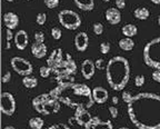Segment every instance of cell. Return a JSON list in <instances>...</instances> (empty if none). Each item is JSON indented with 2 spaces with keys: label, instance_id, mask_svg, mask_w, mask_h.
Listing matches in <instances>:
<instances>
[{
  "label": "cell",
  "instance_id": "6da1fadb",
  "mask_svg": "<svg viewBox=\"0 0 160 129\" xmlns=\"http://www.w3.org/2000/svg\"><path fill=\"white\" fill-rule=\"evenodd\" d=\"M130 121L138 129H160V96L141 93L127 105Z\"/></svg>",
  "mask_w": 160,
  "mask_h": 129
},
{
  "label": "cell",
  "instance_id": "7a4b0ae2",
  "mask_svg": "<svg viewBox=\"0 0 160 129\" xmlns=\"http://www.w3.org/2000/svg\"><path fill=\"white\" fill-rule=\"evenodd\" d=\"M50 95L58 99L61 104L74 109H89L94 106L92 89L85 84H67L58 85L50 90Z\"/></svg>",
  "mask_w": 160,
  "mask_h": 129
},
{
  "label": "cell",
  "instance_id": "3957f363",
  "mask_svg": "<svg viewBox=\"0 0 160 129\" xmlns=\"http://www.w3.org/2000/svg\"><path fill=\"white\" fill-rule=\"evenodd\" d=\"M106 78L113 90L120 91L124 89L130 78V64L128 59L121 56L111 58L106 68Z\"/></svg>",
  "mask_w": 160,
  "mask_h": 129
},
{
  "label": "cell",
  "instance_id": "277c9868",
  "mask_svg": "<svg viewBox=\"0 0 160 129\" xmlns=\"http://www.w3.org/2000/svg\"><path fill=\"white\" fill-rule=\"evenodd\" d=\"M32 107L37 112L41 115L48 116L57 114L60 110V101L56 99L50 94H44V95L37 96L32 99Z\"/></svg>",
  "mask_w": 160,
  "mask_h": 129
},
{
  "label": "cell",
  "instance_id": "5b68a950",
  "mask_svg": "<svg viewBox=\"0 0 160 129\" xmlns=\"http://www.w3.org/2000/svg\"><path fill=\"white\" fill-rule=\"evenodd\" d=\"M144 61L152 69H160V37L147 42L144 48Z\"/></svg>",
  "mask_w": 160,
  "mask_h": 129
},
{
  "label": "cell",
  "instance_id": "8992f818",
  "mask_svg": "<svg viewBox=\"0 0 160 129\" xmlns=\"http://www.w3.org/2000/svg\"><path fill=\"white\" fill-rule=\"evenodd\" d=\"M58 20L62 27L69 30H76L81 26V18L77 12L65 9L58 14Z\"/></svg>",
  "mask_w": 160,
  "mask_h": 129
},
{
  "label": "cell",
  "instance_id": "52a82bcc",
  "mask_svg": "<svg viewBox=\"0 0 160 129\" xmlns=\"http://www.w3.org/2000/svg\"><path fill=\"white\" fill-rule=\"evenodd\" d=\"M76 71H77V64L70 53H66L64 60L57 67L53 68V73L56 77L61 75H75Z\"/></svg>",
  "mask_w": 160,
  "mask_h": 129
},
{
  "label": "cell",
  "instance_id": "ba28073f",
  "mask_svg": "<svg viewBox=\"0 0 160 129\" xmlns=\"http://www.w3.org/2000/svg\"><path fill=\"white\" fill-rule=\"evenodd\" d=\"M10 64L12 69L16 71L20 76H30V73H32L33 67L31 62L27 59L22 58V57H14L11 58Z\"/></svg>",
  "mask_w": 160,
  "mask_h": 129
},
{
  "label": "cell",
  "instance_id": "9c48e42d",
  "mask_svg": "<svg viewBox=\"0 0 160 129\" xmlns=\"http://www.w3.org/2000/svg\"><path fill=\"white\" fill-rule=\"evenodd\" d=\"M17 104L16 99L10 93H2L1 98H0V110L3 115L6 116H12L16 111Z\"/></svg>",
  "mask_w": 160,
  "mask_h": 129
},
{
  "label": "cell",
  "instance_id": "30bf717a",
  "mask_svg": "<svg viewBox=\"0 0 160 129\" xmlns=\"http://www.w3.org/2000/svg\"><path fill=\"white\" fill-rule=\"evenodd\" d=\"M91 118H92V116L90 115V112L88 111V109H78L76 110L75 115L68 119V121H69V123L71 126L85 127Z\"/></svg>",
  "mask_w": 160,
  "mask_h": 129
},
{
  "label": "cell",
  "instance_id": "8fae6325",
  "mask_svg": "<svg viewBox=\"0 0 160 129\" xmlns=\"http://www.w3.org/2000/svg\"><path fill=\"white\" fill-rule=\"evenodd\" d=\"M85 129H113L112 123L110 120H101L99 117H92L88 123L85 126Z\"/></svg>",
  "mask_w": 160,
  "mask_h": 129
},
{
  "label": "cell",
  "instance_id": "7c38bea8",
  "mask_svg": "<svg viewBox=\"0 0 160 129\" xmlns=\"http://www.w3.org/2000/svg\"><path fill=\"white\" fill-rule=\"evenodd\" d=\"M89 45V37L85 31H80L75 37V47L78 51L83 52L87 50Z\"/></svg>",
  "mask_w": 160,
  "mask_h": 129
},
{
  "label": "cell",
  "instance_id": "4fadbf2b",
  "mask_svg": "<svg viewBox=\"0 0 160 129\" xmlns=\"http://www.w3.org/2000/svg\"><path fill=\"white\" fill-rule=\"evenodd\" d=\"M96 69V64L90 59H86L81 64V73H82L83 78L87 79V80H89V79H91L95 76Z\"/></svg>",
  "mask_w": 160,
  "mask_h": 129
},
{
  "label": "cell",
  "instance_id": "5bb4252c",
  "mask_svg": "<svg viewBox=\"0 0 160 129\" xmlns=\"http://www.w3.org/2000/svg\"><path fill=\"white\" fill-rule=\"evenodd\" d=\"M15 45H16L17 49L19 50H25L26 47L29 44V38H28V34L25 30H18L15 35L14 38Z\"/></svg>",
  "mask_w": 160,
  "mask_h": 129
},
{
  "label": "cell",
  "instance_id": "9a60e30c",
  "mask_svg": "<svg viewBox=\"0 0 160 129\" xmlns=\"http://www.w3.org/2000/svg\"><path fill=\"white\" fill-rule=\"evenodd\" d=\"M65 59L64 52L60 48H56L55 50H53V52L50 53V56L47 59V64L50 68H55L60 64L62 60Z\"/></svg>",
  "mask_w": 160,
  "mask_h": 129
},
{
  "label": "cell",
  "instance_id": "2e32d148",
  "mask_svg": "<svg viewBox=\"0 0 160 129\" xmlns=\"http://www.w3.org/2000/svg\"><path fill=\"white\" fill-rule=\"evenodd\" d=\"M106 19L110 25H118L121 21V12L118 8H108L106 10Z\"/></svg>",
  "mask_w": 160,
  "mask_h": 129
},
{
  "label": "cell",
  "instance_id": "e0dca14e",
  "mask_svg": "<svg viewBox=\"0 0 160 129\" xmlns=\"http://www.w3.org/2000/svg\"><path fill=\"white\" fill-rule=\"evenodd\" d=\"M92 97H94L95 102L97 104H105L106 101L109 98V94H108L107 89L103 87H96L92 89Z\"/></svg>",
  "mask_w": 160,
  "mask_h": 129
},
{
  "label": "cell",
  "instance_id": "ac0fdd59",
  "mask_svg": "<svg viewBox=\"0 0 160 129\" xmlns=\"http://www.w3.org/2000/svg\"><path fill=\"white\" fill-rule=\"evenodd\" d=\"M3 23L7 27V29H16L19 25V17L15 12H6L3 15Z\"/></svg>",
  "mask_w": 160,
  "mask_h": 129
},
{
  "label": "cell",
  "instance_id": "d6986e66",
  "mask_svg": "<svg viewBox=\"0 0 160 129\" xmlns=\"http://www.w3.org/2000/svg\"><path fill=\"white\" fill-rule=\"evenodd\" d=\"M31 53L32 56L37 59H42L47 55V46L44 44H39V42H33L31 45Z\"/></svg>",
  "mask_w": 160,
  "mask_h": 129
},
{
  "label": "cell",
  "instance_id": "ffe728a7",
  "mask_svg": "<svg viewBox=\"0 0 160 129\" xmlns=\"http://www.w3.org/2000/svg\"><path fill=\"white\" fill-rule=\"evenodd\" d=\"M74 2L82 11H91L95 8L94 0H74Z\"/></svg>",
  "mask_w": 160,
  "mask_h": 129
},
{
  "label": "cell",
  "instance_id": "44dd1931",
  "mask_svg": "<svg viewBox=\"0 0 160 129\" xmlns=\"http://www.w3.org/2000/svg\"><path fill=\"white\" fill-rule=\"evenodd\" d=\"M122 35L124 37H128V38H133L136 35L138 34V28L137 26L133 25V23H128V25H124L121 29Z\"/></svg>",
  "mask_w": 160,
  "mask_h": 129
},
{
  "label": "cell",
  "instance_id": "7402d4cb",
  "mask_svg": "<svg viewBox=\"0 0 160 129\" xmlns=\"http://www.w3.org/2000/svg\"><path fill=\"white\" fill-rule=\"evenodd\" d=\"M119 47L124 51H131L135 47V41L131 38L124 37V38H121L119 40Z\"/></svg>",
  "mask_w": 160,
  "mask_h": 129
},
{
  "label": "cell",
  "instance_id": "603a6c76",
  "mask_svg": "<svg viewBox=\"0 0 160 129\" xmlns=\"http://www.w3.org/2000/svg\"><path fill=\"white\" fill-rule=\"evenodd\" d=\"M133 16L139 20H147L150 16V11L149 9L146 8V7H139V8L135 9Z\"/></svg>",
  "mask_w": 160,
  "mask_h": 129
},
{
  "label": "cell",
  "instance_id": "cb8c5ba5",
  "mask_svg": "<svg viewBox=\"0 0 160 129\" xmlns=\"http://www.w3.org/2000/svg\"><path fill=\"white\" fill-rule=\"evenodd\" d=\"M29 127L31 129H42L44 125V121L41 117H32L29 119Z\"/></svg>",
  "mask_w": 160,
  "mask_h": 129
},
{
  "label": "cell",
  "instance_id": "d4e9b609",
  "mask_svg": "<svg viewBox=\"0 0 160 129\" xmlns=\"http://www.w3.org/2000/svg\"><path fill=\"white\" fill-rule=\"evenodd\" d=\"M56 81L58 82V85H67L75 82V76L74 75H61V76L55 77Z\"/></svg>",
  "mask_w": 160,
  "mask_h": 129
},
{
  "label": "cell",
  "instance_id": "484cf974",
  "mask_svg": "<svg viewBox=\"0 0 160 129\" xmlns=\"http://www.w3.org/2000/svg\"><path fill=\"white\" fill-rule=\"evenodd\" d=\"M22 85H23L26 88L31 89V88H35L38 86V79L31 76H26L22 79Z\"/></svg>",
  "mask_w": 160,
  "mask_h": 129
},
{
  "label": "cell",
  "instance_id": "4316f807",
  "mask_svg": "<svg viewBox=\"0 0 160 129\" xmlns=\"http://www.w3.org/2000/svg\"><path fill=\"white\" fill-rule=\"evenodd\" d=\"M39 73L42 78H48L50 76V73H53V68H50L49 66H42V67H40Z\"/></svg>",
  "mask_w": 160,
  "mask_h": 129
},
{
  "label": "cell",
  "instance_id": "83f0119b",
  "mask_svg": "<svg viewBox=\"0 0 160 129\" xmlns=\"http://www.w3.org/2000/svg\"><path fill=\"white\" fill-rule=\"evenodd\" d=\"M46 21H47V15L44 12H39L36 17V23L40 26H44L46 23Z\"/></svg>",
  "mask_w": 160,
  "mask_h": 129
},
{
  "label": "cell",
  "instance_id": "f1b7e54d",
  "mask_svg": "<svg viewBox=\"0 0 160 129\" xmlns=\"http://www.w3.org/2000/svg\"><path fill=\"white\" fill-rule=\"evenodd\" d=\"M110 51V44L108 41H103L100 44V52L102 55H107Z\"/></svg>",
  "mask_w": 160,
  "mask_h": 129
},
{
  "label": "cell",
  "instance_id": "f546056e",
  "mask_svg": "<svg viewBox=\"0 0 160 129\" xmlns=\"http://www.w3.org/2000/svg\"><path fill=\"white\" fill-rule=\"evenodd\" d=\"M51 36H53V39L56 40H59L62 36V32H61V29L58 28V27H53L51 29Z\"/></svg>",
  "mask_w": 160,
  "mask_h": 129
},
{
  "label": "cell",
  "instance_id": "4dcf8cb0",
  "mask_svg": "<svg viewBox=\"0 0 160 129\" xmlns=\"http://www.w3.org/2000/svg\"><path fill=\"white\" fill-rule=\"evenodd\" d=\"M95 64H96V68L98 70H105L106 68H107V64H106V61L103 60L102 58L97 59L96 61H95Z\"/></svg>",
  "mask_w": 160,
  "mask_h": 129
},
{
  "label": "cell",
  "instance_id": "1f68e13d",
  "mask_svg": "<svg viewBox=\"0 0 160 129\" xmlns=\"http://www.w3.org/2000/svg\"><path fill=\"white\" fill-rule=\"evenodd\" d=\"M59 1H60V0H44V5L49 9L57 8V7L59 6Z\"/></svg>",
  "mask_w": 160,
  "mask_h": 129
},
{
  "label": "cell",
  "instance_id": "d6a6232c",
  "mask_svg": "<svg viewBox=\"0 0 160 129\" xmlns=\"http://www.w3.org/2000/svg\"><path fill=\"white\" fill-rule=\"evenodd\" d=\"M145 76L144 75H138V76L135 77V85L137 87H142L145 84Z\"/></svg>",
  "mask_w": 160,
  "mask_h": 129
},
{
  "label": "cell",
  "instance_id": "836d02e7",
  "mask_svg": "<svg viewBox=\"0 0 160 129\" xmlns=\"http://www.w3.org/2000/svg\"><path fill=\"white\" fill-rule=\"evenodd\" d=\"M46 129H70V127L66 123H53L51 126L47 127Z\"/></svg>",
  "mask_w": 160,
  "mask_h": 129
},
{
  "label": "cell",
  "instance_id": "e575fe53",
  "mask_svg": "<svg viewBox=\"0 0 160 129\" xmlns=\"http://www.w3.org/2000/svg\"><path fill=\"white\" fill-rule=\"evenodd\" d=\"M92 28H94V32L96 35H101L103 32V25L100 23H95Z\"/></svg>",
  "mask_w": 160,
  "mask_h": 129
},
{
  "label": "cell",
  "instance_id": "d590c367",
  "mask_svg": "<svg viewBox=\"0 0 160 129\" xmlns=\"http://www.w3.org/2000/svg\"><path fill=\"white\" fill-rule=\"evenodd\" d=\"M35 41L39 42V44H44V34L42 31H37V32H35Z\"/></svg>",
  "mask_w": 160,
  "mask_h": 129
},
{
  "label": "cell",
  "instance_id": "8d00e7d4",
  "mask_svg": "<svg viewBox=\"0 0 160 129\" xmlns=\"http://www.w3.org/2000/svg\"><path fill=\"white\" fill-rule=\"evenodd\" d=\"M133 96L131 95L130 91H124V93H122V99H124V101L127 105L133 100Z\"/></svg>",
  "mask_w": 160,
  "mask_h": 129
},
{
  "label": "cell",
  "instance_id": "74e56055",
  "mask_svg": "<svg viewBox=\"0 0 160 129\" xmlns=\"http://www.w3.org/2000/svg\"><path fill=\"white\" fill-rule=\"evenodd\" d=\"M108 109H109V112H110V116H111V118H115V119H116L117 117H118V109H117L116 107L115 106H110L109 107V108H108Z\"/></svg>",
  "mask_w": 160,
  "mask_h": 129
},
{
  "label": "cell",
  "instance_id": "f35d334b",
  "mask_svg": "<svg viewBox=\"0 0 160 129\" xmlns=\"http://www.w3.org/2000/svg\"><path fill=\"white\" fill-rule=\"evenodd\" d=\"M152 79H154L156 82H160V69H156V70L152 73Z\"/></svg>",
  "mask_w": 160,
  "mask_h": 129
},
{
  "label": "cell",
  "instance_id": "ab89813d",
  "mask_svg": "<svg viewBox=\"0 0 160 129\" xmlns=\"http://www.w3.org/2000/svg\"><path fill=\"white\" fill-rule=\"evenodd\" d=\"M10 79H11V73H9V71H7V73H3V76H2V82L3 84L9 82L10 81Z\"/></svg>",
  "mask_w": 160,
  "mask_h": 129
},
{
  "label": "cell",
  "instance_id": "60d3db41",
  "mask_svg": "<svg viewBox=\"0 0 160 129\" xmlns=\"http://www.w3.org/2000/svg\"><path fill=\"white\" fill-rule=\"evenodd\" d=\"M116 6L119 10H120V9H124V7H126V0H116Z\"/></svg>",
  "mask_w": 160,
  "mask_h": 129
},
{
  "label": "cell",
  "instance_id": "b9f144b4",
  "mask_svg": "<svg viewBox=\"0 0 160 129\" xmlns=\"http://www.w3.org/2000/svg\"><path fill=\"white\" fill-rule=\"evenodd\" d=\"M7 41H10L11 39H14L15 38V35L12 34V30L11 29H7Z\"/></svg>",
  "mask_w": 160,
  "mask_h": 129
},
{
  "label": "cell",
  "instance_id": "7bdbcfd3",
  "mask_svg": "<svg viewBox=\"0 0 160 129\" xmlns=\"http://www.w3.org/2000/svg\"><path fill=\"white\" fill-rule=\"evenodd\" d=\"M111 101H112L113 105H117L119 102V98H118V97H116V96H113V97H112V100H111Z\"/></svg>",
  "mask_w": 160,
  "mask_h": 129
},
{
  "label": "cell",
  "instance_id": "ee69618b",
  "mask_svg": "<svg viewBox=\"0 0 160 129\" xmlns=\"http://www.w3.org/2000/svg\"><path fill=\"white\" fill-rule=\"evenodd\" d=\"M151 2H154L155 5H160V0H150Z\"/></svg>",
  "mask_w": 160,
  "mask_h": 129
},
{
  "label": "cell",
  "instance_id": "f6af8a7d",
  "mask_svg": "<svg viewBox=\"0 0 160 129\" xmlns=\"http://www.w3.org/2000/svg\"><path fill=\"white\" fill-rule=\"evenodd\" d=\"M3 129H16V128H15L14 126H6Z\"/></svg>",
  "mask_w": 160,
  "mask_h": 129
},
{
  "label": "cell",
  "instance_id": "bcb514c9",
  "mask_svg": "<svg viewBox=\"0 0 160 129\" xmlns=\"http://www.w3.org/2000/svg\"><path fill=\"white\" fill-rule=\"evenodd\" d=\"M6 48H7V49H10V41H7V47H6Z\"/></svg>",
  "mask_w": 160,
  "mask_h": 129
},
{
  "label": "cell",
  "instance_id": "7dc6e473",
  "mask_svg": "<svg viewBox=\"0 0 160 129\" xmlns=\"http://www.w3.org/2000/svg\"><path fill=\"white\" fill-rule=\"evenodd\" d=\"M119 129H129V128H128V127H120Z\"/></svg>",
  "mask_w": 160,
  "mask_h": 129
},
{
  "label": "cell",
  "instance_id": "c3c4849f",
  "mask_svg": "<svg viewBox=\"0 0 160 129\" xmlns=\"http://www.w3.org/2000/svg\"><path fill=\"white\" fill-rule=\"evenodd\" d=\"M158 23H159V26H160V15H159V17H158Z\"/></svg>",
  "mask_w": 160,
  "mask_h": 129
},
{
  "label": "cell",
  "instance_id": "681fc988",
  "mask_svg": "<svg viewBox=\"0 0 160 129\" xmlns=\"http://www.w3.org/2000/svg\"><path fill=\"white\" fill-rule=\"evenodd\" d=\"M102 1H105V2H109L110 0H102Z\"/></svg>",
  "mask_w": 160,
  "mask_h": 129
},
{
  "label": "cell",
  "instance_id": "f907efd6",
  "mask_svg": "<svg viewBox=\"0 0 160 129\" xmlns=\"http://www.w3.org/2000/svg\"><path fill=\"white\" fill-rule=\"evenodd\" d=\"M8 2H12V1H15V0H7Z\"/></svg>",
  "mask_w": 160,
  "mask_h": 129
},
{
  "label": "cell",
  "instance_id": "816d5d0a",
  "mask_svg": "<svg viewBox=\"0 0 160 129\" xmlns=\"http://www.w3.org/2000/svg\"><path fill=\"white\" fill-rule=\"evenodd\" d=\"M28 1H30V0H28Z\"/></svg>",
  "mask_w": 160,
  "mask_h": 129
}]
</instances>
